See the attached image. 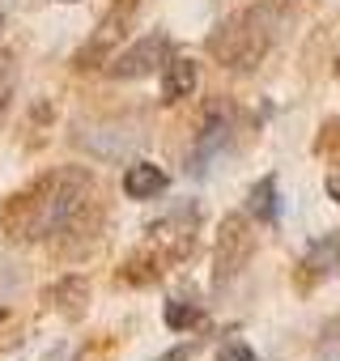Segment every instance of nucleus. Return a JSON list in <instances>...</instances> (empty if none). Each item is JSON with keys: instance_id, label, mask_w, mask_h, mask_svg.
<instances>
[{"instance_id": "21", "label": "nucleus", "mask_w": 340, "mask_h": 361, "mask_svg": "<svg viewBox=\"0 0 340 361\" xmlns=\"http://www.w3.org/2000/svg\"><path fill=\"white\" fill-rule=\"evenodd\" d=\"M68 5H73V0H68Z\"/></svg>"}, {"instance_id": "6", "label": "nucleus", "mask_w": 340, "mask_h": 361, "mask_svg": "<svg viewBox=\"0 0 340 361\" xmlns=\"http://www.w3.org/2000/svg\"><path fill=\"white\" fill-rule=\"evenodd\" d=\"M81 149H90V157H102V161H119L123 153H132L140 140H145V128L123 119V115H107V119H85L77 123V136H73Z\"/></svg>"}, {"instance_id": "10", "label": "nucleus", "mask_w": 340, "mask_h": 361, "mask_svg": "<svg viewBox=\"0 0 340 361\" xmlns=\"http://www.w3.org/2000/svg\"><path fill=\"white\" fill-rule=\"evenodd\" d=\"M43 302H47L51 310L77 319V314L85 310V302H90V276H81V272H64L56 285L43 289Z\"/></svg>"}, {"instance_id": "8", "label": "nucleus", "mask_w": 340, "mask_h": 361, "mask_svg": "<svg viewBox=\"0 0 340 361\" xmlns=\"http://www.w3.org/2000/svg\"><path fill=\"white\" fill-rule=\"evenodd\" d=\"M166 60H170V35L153 30V35L136 39L132 47L115 51V56H111V64H107V77H115V81H140V77L157 73Z\"/></svg>"}, {"instance_id": "17", "label": "nucleus", "mask_w": 340, "mask_h": 361, "mask_svg": "<svg viewBox=\"0 0 340 361\" xmlns=\"http://www.w3.org/2000/svg\"><path fill=\"white\" fill-rule=\"evenodd\" d=\"M13 90H18V64H13V51H0V119L9 115Z\"/></svg>"}, {"instance_id": "12", "label": "nucleus", "mask_w": 340, "mask_h": 361, "mask_svg": "<svg viewBox=\"0 0 340 361\" xmlns=\"http://www.w3.org/2000/svg\"><path fill=\"white\" fill-rule=\"evenodd\" d=\"M166 170L162 166H153V161H132L128 170H123V196L128 200H153V196H162L166 192Z\"/></svg>"}, {"instance_id": "16", "label": "nucleus", "mask_w": 340, "mask_h": 361, "mask_svg": "<svg viewBox=\"0 0 340 361\" xmlns=\"http://www.w3.org/2000/svg\"><path fill=\"white\" fill-rule=\"evenodd\" d=\"M200 314H205L200 302H192V298H175V302H166V314H162V319H166L170 331H192V327L200 323Z\"/></svg>"}, {"instance_id": "7", "label": "nucleus", "mask_w": 340, "mask_h": 361, "mask_svg": "<svg viewBox=\"0 0 340 361\" xmlns=\"http://www.w3.org/2000/svg\"><path fill=\"white\" fill-rule=\"evenodd\" d=\"M196 230H200V209H196V204L175 209V213H166L162 221L149 226V247H153L166 264H183V259L196 251Z\"/></svg>"}, {"instance_id": "9", "label": "nucleus", "mask_w": 340, "mask_h": 361, "mask_svg": "<svg viewBox=\"0 0 340 361\" xmlns=\"http://www.w3.org/2000/svg\"><path fill=\"white\" fill-rule=\"evenodd\" d=\"M102 226H107V209H102V200L94 196L51 243H56V251H60V259H81V255H90L94 247H98V238H102Z\"/></svg>"}, {"instance_id": "3", "label": "nucleus", "mask_w": 340, "mask_h": 361, "mask_svg": "<svg viewBox=\"0 0 340 361\" xmlns=\"http://www.w3.org/2000/svg\"><path fill=\"white\" fill-rule=\"evenodd\" d=\"M238 132H243L238 111H234L226 98H213V102L205 106L200 128H196V140H192V153H188V174H196V178L213 174V170L238 149Z\"/></svg>"}, {"instance_id": "13", "label": "nucleus", "mask_w": 340, "mask_h": 361, "mask_svg": "<svg viewBox=\"0 0 340 361\" xmlns=\"http://www.w3.org/2000/svg\"><path fill=\"white\" fill-rule=\"evenodd\" d=\"M166 268H170V264H166L153 247H145V251H136V255L115 272V285H153Z\"/></svg>"}, {"instance_id": "14", "label": "nucleus", "mask_w": 340, "mask_h": 361, "mask_svg": "<svg viewBox=\"0 0 340 361\" xmlns=\"http://www.w3.org/2000/svg\"><path fill=\"white\" fill-rule=\"evenodd\" d=\"M340 268V230H332L327 238L310 243L306 255H302V272L306 276H332Z\"/></svg>"}, {"instance_id": "20", "label": "nucleus", "mask_w": 340, "mask_h": 361, "mask_svg": "<svg viewBox=\"0 0 340 361\" xmlns=\"http://www.w3.org/2000/svg\"><path fill=\"white\" fill-rule=\"evenodd\" d=\"M323 192H327V200H336V204H340V161L327 170V178H323Z\"/></svg>"}, {"instance_id": "11", "label": "nucleus", "mask_w": 340, "mask_h": 361, "mask_svg": "<svg viewBox=\"0 0 340 361\" xmlns=\"http://www.w3.org/2000/svg\"><path fill=\"white\" fill-rule=\"evenodd\" d=\"M196 85H200L196 60H188V56H170V60L162 64V102H183V98L196 94Z\"/></svg>"}, {"instance_id": "15", "label": "nucleus", "mask_w": 340, "mask_h": 361, "mask_svg": "<svg viewBox=\"0 0 340 361\" xmlns=\"http://www.w3.org/2000/svg\"><path fill=\"white\" fill-rule=\"evenodd\" d=\"M247 213H251L255 221H264V226H272V221H277L281 200H277V178H272V174H264L260 183L251 188V196H247Z\"/></svg>"}, {"instance_id": "5", "label": "nucleus", "mask_w": 340, "mask_h": 361, "mask_svg": "<svg viewBox=\"0 0 340 361\" xmlns=\"http://www.w3.org/2000/svg\"><path fill=\"white\" fill-rule=\"evenodd\" d=\"M255 255V226L247 213H230L217 226V247H213V289H226L243 276V268Z\"/></svg>"}, {"instance_id": "4", "label": "nucleus", "mask_w": 340, "mask_h": 361, "mask_svg": "<svg viewBox=\"0 0 340 361\" xmlns=\"http://www.w3.org/2000/svg\"><path fill=\"white\" fill-rule=\"evenodd\" d=\"M136 9H140V0H111V5H107V13L98 18V26L90 30V39L77 47V56H73V68H77V73L107 68V64H111V56L123 47V39H128L132 22H136Z\"/></svg>"}, {"instance_id": "2", "label": "nucleus", "mask_w": 340, "mask_h": 361, "mask_svg": "<svg viewBox=\"0 0 340 361\" xmlns=\"http://www.w3.org/2000/svg\"><path fill=\"white\" fill-rule=\"evenodd\" d=\"M281 26H285V13L272 5V0H260V5L238 9L234 18H226V22L209 35V56H213L221 68L251 73V68H260V64L268 60V51L277 47Z\"/></svg>"}, {"instance_id": "18", "label": "nucleus", "mask_w": 340, "mask_h": 361, "mask_svg": "<svg viewBox=\"0 0 340 361\" xmlns=\"http://www.w3.org/2000/svg\"><path fill=\"white\" fill-rule=\"evenodd\" d=\"M217 361H255V348L247 340H226V348H221Z\"/></svg>"}, {"instance_id": "1", "label": "nucleus", "mask_w": 340, "mask_h": 361, "mask_svg": "<svg viewBox=\"0 0 340 361\" xmlns=\"http://www.w3.org/2000/svg\"><path fill=\"white\" fill-rule=\"evenodd\" d=\"M94 196H98V183L85 166H56V170L30 178L22 192H13L0 204V230L13 243H47Z\"/></svg>"}, {"instance_id": "19", "label": "nucleus", "mask_w": 340, "mask_h": 361, "mask_svg": "<svg viewBox=\"0 0 340 361\" xmlns=\"http://www.w3.org/2000/svg\"><path fill=\"white\" fill-rule=\"evenodd\" d=\"M323 348H327V361H340V314L327 323V331H323Z\"/></svg>"}]
</instances>
